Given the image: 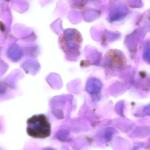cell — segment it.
Returning <instances> with one entry per match:
<instances>
[{
    "label": "cell",
    "instance_id": "6da1fadb",
    "mask_svg": "<svg viewBox=\"0 0 150 150\" xmlns=\"http://www.w3.org/2000/svg\"><path fill=\"white\" fill-rule=\"evenodd\" d=\"M27 132L31 137L46 138L50 136L51 125L48 117L44 114L35 115L27 120Z\"/></svg>",
    "mask_w": 150,
    "mask_h": 150
},
{
    "label": "cell",
    "instance_id": "7a4b0ae2",
    "mask_svg": "<svg viewBox=\"0 0 150 150\" xmlns=\"http://www.w3.org/2000/svg\"><path fill=\"white\" fill-rule=\"evenodd\" d=\"M101 84L97 80H90V82L88 83L87 86L88 91L90 93H96L100 91V89Z\"/></svg>",
    "mask_w": 150,
    "mask_h": 150
}]
</instances>
